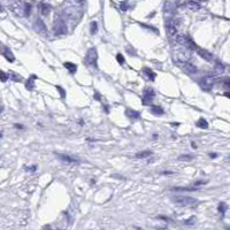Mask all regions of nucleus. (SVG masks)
<instances>
[{
    "label": "nucleus",
    "mask_w": 230,
    "mask_h": 230,
    "mask_svg": "<svg viewBox=\"0 0 230 230\" xmlns=\"http://www.w3.org/2000/svg\"><path fill=\"white\" fill-rule=\"evenodd\" d=\"M171 200L180 206H196L199 203L197 199L192 197H185V196H175L171 198Z\"/></svg>",
    "instance_id": "f257e3e1"
},
{
    "label": "nucleus",
    "mask_w": 230,
    "mask_h": 230,
    "mask_svg": "<svg viewBox=\"0 0 230 230\" xmlns=\"http://www.w3.org/2000/svg\"><path fill=\"white\" fill-rule=\"evenodd\" d=\"M175 40H176L180 45H182L183 47H185V48H188V50H196V48L198 47V46L195 44V42H193L189 36H185V35H178V36H176Z\"/></svg>",
    "instance_id": "f03ea898"
},
{
    "label": "nucleus",
    "mask_w": 230,
    "mask_h": 230,
    "mask_svg": "<svg viewBox=\"0 0 230 230\" xmlns=\"http://www.w3.org/2000/svg\"><path fill=\"white\" fill-rule=\"evenodd\" d=\"M97 61H98V53H97V50L95 47L90 48L86 53V56H85V62L88 66H93V67H97Z\"/></svg>",
    "instance_id": "7ed1b4c3"
},
{
    "label": "nucleus",
    "mask_w": 230,
    "mask_h": 230,
    "mask_svg": "<svg viewBox=\"0 0 230 230\" xmlns=\"http://www.w3.org/2000/svg\"><path fill=\"white\" fill-rule=\"evenodd\" d=\"M53 31H54V33H55L56 36L65 35V33L67 32V27H66L65 22L61 21V20H58V21L55 22V24L53 25Z\"/></svg>",
    "instance_id": "20e7f679"
},
{
    "label": "nucleus",
    "mask_w": 230,
    "mask_h": 230,
    "mask_svg": "<svg viewBox=\"0 0 230 230\" xmlns=\"http://www.w3.org/2000/svg\"><path fill=\"white\" fill-rule=\"evenodd\" d=\"M178 66H180L186 74H196V73L198 71L197 67H196L195 65L188 62V61H181V62H178Z\"/></svg>",
    "instance_id": "39448f33"
},
{
    "label": "nucleus",
    "mask_w": 230,
    "mask_h": 230,
    "mask_svg": "<svg viewBox=\"0 0 230 230\" xmlns=\"http://www.w3.org/2000/svg\"><path fill=\"white\" fill-rule=\"evenodd\" d=\"M155 93L152 89H145L144 90V99H143V105H150L154 98Z\"/></svg>",
    "instance_id": "423d86ee"
},
{
    "label": "nucleus",
    "mask_w": 230,
    "mask_h": 230,
    "mask_svg": "<svg viewBox=\"0 0 230 230\" xmlns=\"http://www.w3.org/2000/svg\"><path fill=\"white\" fill-rule=\"evenodd\" d=\"M213 84H214V80H213V77H211V76L204 77V78L201 80V82H200V86H201L204 90H206V91L211 90V89L213 88Z\"/></svg>",
    "instance_id": "0eeeda50"
},
{
    "label": "nucleus",
    "mask_w": 230,
    "mask_h": 230,
    "mask_svg": "<svg viewBox=\"0 0 230 230\" xmlns=\"http://www.w3.org/2000/svg\"><path fill=\"white\" fill-rule=\"evenodd\" d=\"M196 51H197V53L199 54V56H201L204 60H206V61H212V60H213L212 53L208 52L207 50H204V48H201V47H197Z\"/></svg>",
    "instance_id": "6e6552de"
},
{
    "label": "nucleus",
    "mask_w": 230,
    "mask_h": 230,
    "mask_svg": "<svg viewBox=\"0 0 230 230\" xmlns=\"http://www.w3.org/2000/svg\"><path fill=\"white\" fill-rule=\"evenodd\" d=\"M56 157H58L61 161L67 162V163H78V162H80L76 158L70 157V155H67V154H56Z\"/></svg>",
    "instance_id": "1a4fd4ad"
},
{
    "label": "nucleus",
    "mask_w": 230,
    "mask_h": 230,
    "mask_svg": "<svg viewBox=\"0 0 230 230\" xmlns=\"http://www.w3.org/2000/svg\"><path fill=\"white\" fill-rule=\"evenodd\" d=\"M166 29H167V32H168V35L170 36V37H174L175 35H176V25L174 24V22H171V21H167V23H166Z\"/></svg>",
    "instance_id": "9d476101"
},
{
    "label": "nucleus",
    "mask_w": 230,
    "mask_h": 230,
    "mask_svg": "<svg viewBox=\"0 0 230 230\" xmlns=\"http://www.w3.org/2000/svg\"><path fill=\"white\" fill-rule=\"evenodd\" d=\"M2 55L6 58V60H8L9 62H13L14 60H15V58H14V54L12 53V51L8 48V47H3L2 48Z\"/></svg>",
    "instance_id": "9b49d317"
},
{
    "label": "nucleus",
    "mask_w": 230,
    "mask_h": 230,
    "mask_svg": "<svg viewBox=\"0 0 230 230\" xmlns=\"http://www.w3.org/2000/svg\"><path fill=\"white\" fill-rule=\"evenodd\" d=\"M35 29L38 31V32H43V31H46V27H45V24L43 23V21L42 20H37L36 21V23H35Z\"/></svg>",
    "instance_id": "f8f14e48"
},
{
    "label": "nucleus",
    "mask_w": 230,
    "mask_h": 230,
    "mask_svg": "<svg viewBox=\"0 0 230 230\" xmlns=\"http://www.w3.org/2000/svg\"><path fill=\"white\" fill-rule=\"evenodd\" d=\"M151 155H152V151L146 150V151H142V152L137 153V154L135 155V158H137V159H145V158H148V157H151Z\"/></svg>",
    "instance_id": "ddd939ff"
},
{
    "label": "nucleus",
    "mask_w": 230,
    "mask_h": 230,
    "mask_svg": "<svg viewBox=\"0 0 230 230\" xmlns=\"http://www.w3.org/2000/svg\"><path fill=\"white\" fill-rule=\"evenodd\" d=\"M170 190H171V191H184V192H192V191H197L198 189H197V188H192V186H189V188L178 186V188H171Z\"/></svg>",
    "instance_id": "4468645a"
},
{
    "label": "nucleus",
    "mask_w": 230,
    "mask_h": 230,
    "mask_svg": "<svg viewBox=\"0 0 230 230\" xmlns=\"http://www.w3.org/2000/svg\"><path fill=\"white\" fill-rule=\"evenodd\" d=\"M125 115L130 118V120H137L139 117V113L133 111V110H127L125 111Z\"/></svg>",
    "instance_id": "2eb2a0df"
},
{
    "label": "nucleus",
    "mask_w": 230,
    "mask_h": 230,
    "mask_svg": "<svg viewBox=\"0 0 230 230\" xmlns=\"http://www.w3.org/2000/svg\"><path fill=\"white\" fill-rule=\"evenodd\" d=\"M35 78H37V76L36 75H32L28 81H27V83H25V88H27V90H29V91H32L33 90V86H35V84H33V80Z\"/></svg>",
    "instance_id": "dca6fc26"
},
{
    "label": "nucleus",
    "mask_w": 230,
    "mask_h": 230,
    "mask_svg": "<svg viewBox=\"0 0 230 230\" xmlns=\"http://www.w3.org/2000/svg\"><path fill=\"white\" fill-rule=\"evenodd\" d=\"M50 6L47 5V3H40V13H42V15H44V16H47L48 14H50Z\"/></svg>",
    "instance_id": "f3484780"
},
{
    "label": "nucleus",
    "mask_w": 230,
    "mask_h": 230,
    "mask_svg": "<svg viewBox=\"0 0 230 230\" xmlns=\"http://www.w3.org/2000/svg\"><path fill=\"white\" fill-rule=\"evenodd\" d=\"M65 68H67L68 70H69V73L70 74H74V73H76V69H77V67H76V65L75 63H71V62H65Z\"/></svg>",
    "instance_id": "a211bd4d"
},
{
    "label": "nucleus",
    "mask_w": 230,
    "mask_h": 230,
    "mask_svg": "<svg viewBox=\"0 0 230 230\" xmlns=\"http://www.w3.org/2000/svg\"><path fill=\"white\" fill-rule=\"evenodd\" d=\"M186 7H188L190 10H198V9L200 8V5H199L198 2H196V1H189V2L186 3Z\"/></svg>",
    "instance_id": "6ab92c4d"
},
{
    "label": "nucleus",
    "mask_w": 230,
    "mask_h": 230,
    "mask_svg": "<svg viewBox=\"0 0 230 230\" xmlns=\"http://www.w3.org/2000/svg\"><path fill=\"white\" fill-rule=\"evenodd\" d=\"M151 113L154 115H162L163 114V110L161 107H159V106H154V107L151 108Z\"/></svg>",
    "instance_id": "aec40b11"
},
{
    "label": "nucleus",
    "mask_w": 230,
    "mask_h": 230,
    "mask_svg": "<svg viewBox=\"0 0 230 230\" xmlns=\"http://www.w3.org/2000/svg\"><path fill=\"white\" fill-rule=\"evenodd\" d=\"M197 127L201 128V129H207L208 128V123L205 118H200L198 122H197Z\"/></svg>",
    "instance_id": "412c9836"
},
{
    "label": "nucleus",
    "mask_w": 230,
    "mask_h": 230,
    "mask_svg": "<svg viewBox=\"0 0 230 230\" xmlns=\"http://www.w3.org/2000/svg\"><path fill=\"white\" fill-rule=\"evenodd\" d=\"M193 159V157L191 154H182L178 157V160L180 161H191Z\"/></svg>",
    "instance_id": "4be33fe9"
},
{
    "label": "nucleus",
    "mask_w": 230,
    "mask_h": 230,
    "mask_svg": "<svg viewBox=\"0 0 230 230\" xmlns=\"http://www.w3.org/2000/svg\"><path fill=\"white\" fill-rule=\"evenodd\" d=\"M144 73H147L148 78H150L151 81H154V78H155V74H154L151 69H148V68H144Z\"/></svg>",
    "instance_id": "5701e85b"
},
{
    "label": "nucleus",
    "mask_w": 230,
    "mask_h": 230,
    "mask_svg": "<svg viewBox=\"0 0 230 230\" xmlns=\"http://www.w3.org/2000/svg\"><path fill=\"white\" fill-rule=\"evenodd\" d=\"M227 205L225 204V203H221L220 205H219V212L222 214V215H225V213H226V211H227Z\"/></svg>",
    "instance_id": "b1692460"
},
{
    "label": "nucleus",
    "mask_w": 230,
    "mask_h": 230,
    "mask_svg": "<svg viewBox=\"0 0 230 230\" xmlns=\"http://www.w3.org/2000/svg\"><path fill=\"white\" fill-rule=\"evenodd\" d=\"M195 223H196V216H191L190 219H188V220L184 221V225H185V226H192V225H195Z\"/></svg>",
    "instance_id": "393cba45"
},
{
    "label": "nucleus",
    "mask_w": 230,
    "mask_h": 230,
    "mask_svg": "<svg viewBox=\"0 0 230 230\" xmlns=\"http://www.w3.org/2000/svg\"><path fill=\"white\" fill-rule=\"evenodd\" d=\"M91 25H92V29H91V33H92V35H95V33L97 32V30H98V25H97V22H92V23H91Z\"/></svg>",
    "instance_id": "a878e982"
},
{
    "label": "nucleus",
    "mask_w": 230,
    "mask_h": 230,
    "mask_svg": "<svg viewBox=\"0 0 230 230\" xmlns=\"http://www.w3.org/2000/svg\"><path fill=\"white\" fill-rule=\"evenodd\" d=\"M0 78H1V82H6L7 78H8V75H6L3 71H1L0 73Z\"/></svg>",
    "instance_id": "bb28decb"
},
{
    "label": "nucleus",
    "mask_w": 230,
    "mask_h": 230,
    "mask_svg": "<svg viewBox=\"0 0 230 230\" xmlns=\"http://www.w3.org/2000/svg\"><path fill=\"white\" fill-rule=\"evenodd\" d=\"M116 60L121 63V65H123L124 63V59H123V56H122V54H117L116 55Z\"/></svg>",
    "instance_id": "cd10ccee"
},
{
    "label": "nucleus",
    "mask_w": 230,
    "mask_h": 230,
    "mask_svg": "<svg viewBox=\"0 0 230 230\" xmlns=\"http://www.w3.org/2000/svg\"><path fill=\"white\" fill-rule=\"evenodd\" d=\"M36 169H37V166H31V168H27V167H25V170H27V171H35Z\"/></svg>",
    "instance_id": "c85d7f7f"
},
{
    "label": "nucleus",
    "mask_w": 230,
    "mask_h": 230,
    "mask_svg": "<svg viewBox=\"0 0 230 230\" xmlns=\"http://www.w3.org/2000/svg\"><path fill=\"white\" fill-rule=\"evenodd\" d=\"M56 89L60 91V93H61V97H62V98H65V96H66V95H65V90H62L60 86H56Z\"/></svg>",
    "instance_id": "c756f323"
},
{
    "label": "nucleus",
    "mask_w": 230,
    "mask_h": 230,
    "mask_svg": "<svg viewBox=\"0 0 230 230\" xmlns=\"http://www.w3.org/2000/svg\"><path fill=\"white\" fill-rule=\"evenodd\" d=\"M216 69H218V71H222V70H223V66L218 63V65H216Z\"/></svg>",
    "instance_id": "7c9ffc66"
},
{
    "label": "nucleus",
    "mask_w": 230,
    "mask_h": 230,
    "mask_svg": "<svg viewBox=\"0 0 230 230\" xmlns=\"http://www.w3.org/2000/svg\"><path fill=\"white\" fill-rule=\"evenodd\" d=\"M121 8H122V10H127V5H125V2L121 3Z\"/></svg>",
    "instance_id": "2f4dec72"
},
{
    "label": "nucleus",
    "mask_w": 230,
    "mask_h": 230,
    "mask_svg": "<svg viewBox=\"0 0 230 230\" xmlns=\"http://www.w3.org/2000/svg\"><path fill=\"white\" fill-rule=\"evenodd\" d=\"M205 183H206L205 181H198V182H196V183H195V185H199V184H205Z\"/></svg>",
    "instance_id": "473e14b6"
},
{
    "label": "nucleus",
    "mask_w": 230,
    "mask_h": 230,
    "mask_svg": "<svg viewBox=\"0 0 230 230\" xmlns=\"http://www.w3.org/2000/svg\"><path fill=\"white\" fill-rule=\"evenodd\" d=\"M216 155H218L216 153H211V154H210V157H211L212 159H215V158H216Z\"/></svg>",
    "instance_id": "72a5a7b5"
},
{
    "label": "nucleus",
    "mask_w": 230,
    "mask_h": 230,
    "mask_svg": "<svg viewBox=\"0 0 230 230\" xmlns=\"http://www.w3.org/2000/svg\"><path fill=\"white\" fill-rule=\"evenodd\" d=\"M75 1H76V2H78V3H81V2H83L84 0H75Z\"/></svg>",
    "instance_id": "f704fd0d"
},
{
    "label": "nucleus",
    "mask_w": 230,
    "mask_h": 230,
    "mask_svg": "<svg viewBox=\"0 0 230 230\" xmlns=\"http://www.w3.org/2000/svg\"><path fill=\"white\" fill-rule=\"evenodd\" d=\"M226 84H227L228 86H230V81H227V82H226Z\"/></svg>",
    "instance_id": "c9c22d12"
},
{
    "label": "nucleus",
    "mask_w": 230,
    "mask_h": 230,
    "mask_svg": "<svg viewBox=\"0 0 230 230\" xmlns=\"http://www.w3.org/2000/svg\"><path fill=\"white\" fill-rule=\"evenodd\" d=\"M228 158H229V159H230V155H228Z\"/></svg>",
    "instance_id": "e433bc0d"
}]
</instances>
